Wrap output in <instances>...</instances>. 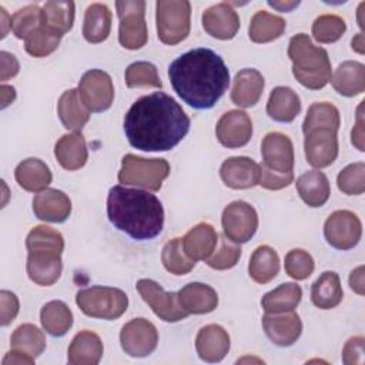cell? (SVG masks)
Segmentation results:
<instances>
[{
	"label": "cell",
	"mask_w": 365,
	"mask_h": 365,
	"mask_svg": "<svg viewBox=\"0 0 365 365\" xmlns=\"http://www.w3.org/2000/svg\"><path fill=\"white\" fill-rule=\"evenodd\" d=\"M125 84L128 88L135 87H157L163 86L157 67L148 61H135L125 68Z\"/></svg>",
	"instance_id": "f6af8a7d"
},
{
	"label": "cell",
	"mask_w": 365,
	"mask_h": 365,
	"mask_svg": "<svg viewBox=\"0 0 365 365\" xmlns=\"http://www.w3.org/2000/svg\"><path fill=\"white\" fill-rule=\"evenodd\" d=\"M288 57L292 61V74L299 84L309 90L324 88L332 77L331 61L325 48L315 46L309 36L298 33L291 37Z\"/></svg>",
	"instance_id": "277c9868"
},
{
	"label": "cell",
	"mask_w": 365,
	"mask_h": 365,
	"mask_svg": "<svg viewBox=\"0 0 365 365\" xmlns=\"http://www.w3.org/2000/svg\"><path fill=\"white\" fill-rule=\"evenodd\" d=\"M182 248L185 254L194 261H207L215 251L218 234L208 222L194 225L182 238Z\"/></svg>",
	"instance_id": "d4e9b609"
},
{
	"label": "cell",
	"mask_w": 365,
	"mask_h": 365,
	"mask_svg": "<svg viewBox=\"0 0 365 365\" xmlns=\"http://www.w3.org/2000/svg\"><path fill=\"white\" fill-rule=\"evenodd\" d=\"M118 24V41L127 50H138L145 46L148 40L145 14V1L143 0H125L117 1Z\"/></svg>",
	"instance_id": "ba28073f"
},
{
	"label": "cell",
	"mask_w": 365,
	"mask_h": 365,
	"mask_svg": "<svg viewBox=\"0 0 365 365\" xmlns=\"http://www.w3.org/2000/svg\"><path fill=\"white\" fill-rule=\"evenodd\" d=\"M344 291L336 272L325 271L322 272L311 288L312 304L319 309H332L338 307L342 301Z\"/></svg>",
	"instance_id": "d6a6232c"
},
{
	"label": "cell",
	"mask_w": 365,
	"mask_h": 365,
	"mask_svg": "<svg viewBox=\"0 0 365 365\" xmlns=\"http://www.w3.org/2000/svg\"><path fill=\"white\" fill-rule=\"evenodd\" d=\"M0 307H1L0 324H1V327H7L9 324H11L14 321V318L19 314V309H20L19 298L11 291L1 289L0 291Z\"/></svg>",
	"instance_id": "f5cc1de1"
},
{
	"label": "cell",
	"mask_w": 365,
	"mask_h": 365,
	"mask_svg": "<svg viewBox=\"0 0 365 365\" xmlns=\"http://www.w3.org/2000/svg\"><path fill=\"white\" fill-rule=\"evenodd\" d=\"M301 111L298 94L285 86L275 87L267 103V114L278 123H291Z\"/></svg>",
	"instance_id": "4dcf8cb0"
},
{
	"label": "cell",
	"mask_w": 365,
	"mask_h": 365,
	"mask_svg": "<svg viewBox=\"0 0 365 365\" xmlns=\"http://www.w3.org/2000/svg\"><path fill=\"white\" fill-rule=\"evenodd\" d=\"M339 191L346 195H359L365 191V164L362 161L346 165L336 177Z\"/></svg>",
	"instance_id": "7dc6e473"
},
{
	"label": "cell",
	"mask_w": 365,
	"mask_h": 365,
	"mask_svg": "<svg viewBox=\"0 0 365 365\" xmlns=\"http://www.w3.org/2000/svg\"><path fill=\"white\" fill-rule=\"evenodd\" d=\"M230 335L217 324L202 327L195 338V349L198 356L205 362H220L230 351Z\"/></svg>",
	"instance_id": "7402d4cb"
},
{
	"label": "cell",
	"mask_w": 365,
	"mask_h": 365,
	"mask_svg": "<svg viewBox=\"0 0 365 365\" xmlns=\"http://www.w3.org/2000/svg\"><path fill=\"white\" fill-rule=\"evenodd\" d=\"M349 287L358 295L365 294V282H364V265L355 268L349 275Z\"/></svg>",
	"instance_id": "680465c9"
},
{
	"label": "cell",
	"mask_w": 365,
	"mask_h": 365,
	"mask_svg": "<svg viewBox=\"0 0 365 365\" xmlns=\"http://www.w3.org/2000/svg\"><path fill=\"white\" fill-rule=\"evenodd\" d=\"M120 344L123 351L133 358L148 356L158 344L157 328L145 318H134L123 325Z\"/></svg>",
	"instance_id": "4fadbf2b"
},
{
	"label": "cell",
	"mask_w": 365,
	"mask_h": 365,
	"mask_svg": "<svg viewBox=\"0 0 365 365\" xmlns=\"http://www.w3.org/2000/svg\"><path fill=\"white\" fill-rule=\"evenodd\" d=\"M111 30V11L103 3H93L87 7L83 21V36L88 43L104 41Z\"/></svg>",
	"instance_id": "e575fe53"
},
{
	"label": "cell",
	"mask_w": 365,
	"mask_h": 365,
	"mask_svg": "<svg viewBox=\"0 0 365 365\" xmlns=\"http://www.w3.org/2000/svg\"><path fill=\"white\" fill-rule=\"evenodd\" d=\"M331 83L341 96H358L365 90V66L359 61H344L334 71Z\"/></svg>",
	"instance_id": "f546056e"
},
{
	"label": "cell",
	"mask_w": 365,
	"mask_h": 365,
	"mask_svg": "<svg viewBox=\"0 0 365 365\" xmlns=\"http://www.w3.org/2000/svg\"><path fill=\"white\" fill-rule=\"evenodd\" d=\"M170 174V164L164 158H143L125 154L121 160L118 181L124 185H137L158 191Z\"/></svg>",
	"instance_id": "8992f818"
},
{
	"label": "cell",
	"mask_w": 365,
	"mask_h": 365,
	"mask_svg": "<svg viewBox=\"0 0 365 365\" xmlns=\"http://www.w3.org/2000/svg\"><path fill=\"white\" fill-rule=\"evenodd\" d=\"M304 151L307 161L315 168L331 165L338 155V135L331 128H317L305 134Z\"/></svg>",
	"instance_id": "2e32d148"
},
{
	"label": "cell",
	"mask_w": 365,
	"mask_h": 365,
	"mask_svg": "<svg viewBox=\"0 0 365 365\" xmlns=\"http://www.w3.org/2000/svg\"><path fill=\"white\" fill-rule=\"evenodd\" d=\"M0 63H1V74H0L1 81H6L14 77L20 70L16 56L9 51H4V50L0 51Z\"/></svg>",
	"instance_id": "11a10c76"
},
{
	"label": "cell",
	"mask_w": 365,
	"mask_h": 365,
	"mask_svg": "<svg viewBox=\"0 0 365 365\" xmlns=\"http://www.w3.org/2000/svg\"><path fill=\"white\" fill-rule=\"evenodd\" d=\"M341 124V117L338 108L327 101L314 103L304 118L302 131L304 134L317 130V128H331L338 131Z\"/></svg>",
	"instance_id": "60d3db41"
},
{
	"label": "cell",
	"mask_w": 365,
	"mask_h": 365,
	"mask_svg": "<svg viewBox=\"0 0 365 365\" xmlns=\"http://www.w3.org/2000/svg\"><path fill=\"white\" fill-rule=\"evenodd\" d=\"M190 118L168 94L155 91L140 97L124 115L128 143L143 151H168L188 133Z\"/></svg>",
	"instance_id": "6da1fadb"
},
{
	"label": "cell",
	"mask_w": 365,
	"mask_h": 365,
	"mask_svg": "<svg viewBox=\"0 0 365 365\" xmlns=\"http://www.w3.org/2000/svg\"><path fill=\"white\" fill-rule=\"evenodd\" d=\"M0 94H1V108H6L10 103L14 101L16 98V90L13 86H6L1 84L0 87Z\"/></svg>",
	"instance_id": "91938a15"
},
{
	"label": "cell",
	"mask_w": 365,
	"mask_h": 365,
	"mask_svg": "<svg viewBox=\"0 0 365 365\" xmlns=\"http://www.w3.org/2000/svg\"><path fill=\"white\" fill-rule=\"evenodd\" d=\"M324 235L328 244L336 250L354 248L362 237V224L356 214L348 210L334 211L324 224Z\"/></svg>",
	"instance_id": "7c38bea8"
},
{
	"label": "cell",
	"mask_w": 365,
	"mask_h": 365,
	"mask_svg": "<svg viewBox=\"0 0 365 365\" xmlns=\"http://www.w3.org/2000/svg\"><path fill=\"white\" fill-rule=\"evenodd\" d=\"M157 34L164 44H178L190 33L191 4L187 0H158L155 3Z\"/></svg>",
	"instance_id": "52a82bcc"
},
{
	"label": "cell",
	"mask_w": 365,
	"mask_h": 365,
	"mask_svg": "<svg viewBox=\"0 0 365 365\" xmlns=\"http://www.w3.org/2000/svg\"><path fill=\"white\" fill-rule=\"evenodd\" d=\"M364 336H352L346 341L342 349V361L345 365H361L364 364Z\"/></svg>",
	"instance_id": "db71d44e"
},
{
	"label": "cell",
	"mask_w": 365,
	"mask_h": 365,
	"mask_svg": "<svg viewBox=\"0 0 365 365\" xmlns=\"http://www.w3.org/2000/svg\"><path fill=\"white\" fill-rule=\"evenodd\" d=\"M76 304L87 317L111 321L120 318L127 311L128 298L118 288L94 285L78 291Z\"/></svg>",
	"instance_id": "5b68a950"
},
{
	"label": "cell",
	"mask_w": 365,
	"mask_h": 365,
	"mask_svg": "<svg viewBox=\"0 0 365 365\" xmlns=\"http://www.w3.org/2000/svg\"><path fill=\"white\" fill-rule=\"evenodd\" d=\"M262 328L269 341L278 346H291L302 332V322L294 311L282 314H265Z\"/></svg>",
	"instance_id": "ffe728a7"
},
{
	"label": "cell",
	"mask_w": 365,
	"mask_h": 365,
	"mask_svg": "<svg viewBox=\"0 0 365 365\" xmlns=\"http://www.w3.org/2000/svg\"><path fill=\"white\" fill-rule=\"evenodd\" d=\"M61 36L48 27L40 24L24 40L26 51L33 57H46L57 50Z\"/></svg>",
	"instance_id": "7bdbcfd3"
},
{
	"label": "cell",
	"mask_w": 365,
	"mask_h": 365,
	"mask_svg": "<svg viewBox=\"0 0 365 365\" xmlns=\"http://www.w3.org/2000/svg\"><path fill=\"white\" fill-rule=\"evenodd\" d=\"M54 155L58 164L68 171L81 168L88 158L86 140L80 131L64 134L54 145Z\"/></svg>",
	"instance_id": "4316f807"
},
{
	"label": "cell",
	"mask_w": 365,
	"mask_h": 365,
	"mask_svg": "<svg viewBox=\"0 0 365 365\" xmlns=\"http://www.w3.org/2000/svg\"><path fill=\"white\" fill-rule=\"evenodd\" d=\"M178 301L182 309L190 314H208L218 305L217 291L202 282H190L184 285L178 292Z\"/></svg>",
	"instance_id": "603a6c76"
},
{
	"label": "cell",
	"mask_w": 365,
	"mask_h": 365,
	"mask_svg": "<svg viewBox=\"0 0 365 365\" xmlns=\"http://www.w3.org/2000/svg\"><path fill=\"white\" fill-rule=\"evenodd\" d=\"M261 167V174H259V185L267 190H282L288 187L294 181V173H275L268 168H265L262 164Z\"/></svg>",
	"instance_id": "816d5d0a"
},
{
	"label": "cell",
	"mask_w": 365,
	"mask_h": 365,
	"mask_svg": "<svg viewBox=\"0 0 365 365\" xmlns=\"http://www.w3.org/2000/svg\"><path fill=\"white\" fill-rule=\"evenodd\" d=\"M201 21L204 30L218 40H231L240 29V17L227 1L208 7L202 13Z\"/></svg>",
	"instance_id": "d6986e66"
},
{
	"label": "cell",
	"mask_w": 365,
	"mask_h": 365,
	"mask_svg": "<svg viewBox=\"0 0 365 365\" xmlns=\"http://www.w3.org/2000/svg\"><path fill=\"white\" fill-rule=\"evenodd\" d=\"M0 14H1V26H3V31H1V38H4L6 37V33H7V29H6V19L9 17L7 16V13H6V10L3 9V7H0Z\"/></svg>",
	"instance_id": "be15d7a7"
},
{
	"label": "cell",
	"mask_w": 365,
	"mask_h": 365,
	"mask_svg": "<svg viewBox=\"0 0 365 365\" xmlns=\"http://www.w3.org/2000/svg\"><path fill=\"white\" fill-rule=\"evenodd\" d=\"M297 191L302 201L312 208L322 207L331 194L327 175L319 170H309L297 178Z\"/></svg>",
	"instance_id": "f1b7e54d"
},
{
	"label": "cell",
	"mask_w": 365,
	"mask_h": 365,
	"mask_svg": "<svg viewBox=\"0 0 365 365\" xmlns=\"http://www.w3.org/2000/svg\"><path fill=\"white\" fill-rule=\"evenodd\" d=\"M261 167L250 157H230L220 167L222 182L234 190H245L259 182Z\"/></svg>",
	"instance_id": "ac0fdd59"
},
{
	"label": "cell",
	"mask_w": 365,
	"mask_h": 365,
	"mask_svg": "<svg viewBox=\"0 0 365 365\" xmlns=\"http://www.w3.org/2000/svg\"><path fill=\"white\" fill-rule=\"evenodd\" d=\"M11 349L21 351L31 358H37L46 349V336L33 324H21L10 336Z\"/></svg>",
	"instance_id": "ab89813d"
},
{
	"label": "cell",
	"mask_w": 365,
	"mask_h": 365,
	"mask_svg": "<svg viewBox=\"0 0 365 365\" xmlns=\"http://www.w3.org/2000/svg\"><path fill=\"white\" fill-rule=\"evenodd\" d=\"M110 222L131 238L144 241L157 237L164 227L161 201L148 191L114 185L107 197Z\"/></svg>",
	"instance_id": "3957f363"
},
{
	"label": "cell",
	"mask_w": 365,
	"mask_h": 365,
	"mask_svg": "<svg viewBox=\"0 0 365 365\" xmlns=\"http://www.w3.org/2000/svg\"><path fill=\"white\" fill-rule=\"evenodd\" d=\"M240 257H241V248L238 245L230 244L227 240H221L220 250L211 258H208L205 262L208 267H211L214 269L224 271V269H230V268L235 267Z\"/></svg>",
	"instance_id": "f907efd6"
},
{
	"label": "cell",
	"mask_w": 365,
	"mask_h": 365,
	"mask_svg": "<svg viewBox=\"0 0 365 365\" xmlns=\"http://www.w3.org/2000/svg\"><path fill=\"white\" fill-rule=\"evenodd\" d=\"M262 165L275 173H292L294 170V145L288 135L272 131L261 143Z\"/></svg>",
	"instance_id": "e0dca14e"
},
{
	"label": "cell",
	"mask_w": 365,
	"mask_h": 365,
	"mask_svg": "<svg viewBox=\"0 0 365 365\" xmlns=\"http://www.w3.org/2000/svg\"><path fill=\"white\" fill-rule=\"evenodd\" d=\"M299 4V1H268V6L277 9L278 11H291Z\"/></svg>",
	"instance_id": "94428289"
},
{
	"label": "cell",
	"mask_w": 365,
	"mask_h": 365,
	"mask_svg": "<svg viewBox=\"0 0 365 365\" xmlns=\"http://www.w3.org/2000/svg\"><path fill=\"white\" fill-rule=\"evenodd\" d=\"M17 184L30 192H40L51 182V171L48 165L40 158H26L14 170Z\"/></svg>",
	"instance_id": "83f0119b"
},
{
	"label": "cell",
	"mask_w": 365,
	"mask_h": 365,
	"mask_svg": "<svg viewBox=\"0 0 365 365\" xmlns=\"http://www.w3.org/2000/svg\"><path fill=\"white\" fill-rule=\"evenodd\" d=\"M161 261L164 268L174 275H185L197 264V261L191 259L185 254L181 238H173L164 245L161 252Z\"/></svg>",
	"instance_id": "b9f144b4"
},
{
	"label": "cell",
	"mask_w": 365,
	"mask_h": 365,
	"mask_svg": "<svg viewBox=\"0 0 365 365\" xmlns=\"http://www.w3.org/2000/svg\"><path fill=\"white\" fill-rule=\"evenodd\" d=\"M41 24V9L37 4H29L11 16L10 30L17 38H27Z\"/></svg>",
	"instance_id": "bcb514c9"
},
{
	"label": "cell",
	"mask_w": 365,
	"mask_h": 365,
	"mask_svg": "<svg viewBox=\"0 0 365 365\" xmlns=\"http://www.w3.org/2000/svg\"><path fill=\"white\" fill-rule=\"evenodd\" d=\"M40 322L51 336H63L73 325V312L63 301H50L40 311Z\"/></svg>",
	"instance_id": "8d00e7d4"
},
{
	"label": "cell",
	"mask_w": 365,
	"mask_h": 365,
	"mask_svg": "<svg viewBox=\"0 0 365 365\" xmlns=\"http://www.w3.org/2000/svg\"><path fill=\"white\" fill-rule=\"evenodd\" d=\"M264 77L255 68H242L235 74L231 100L235 106L248 108L255 106L264 90Z\"/></svg>",
	"instance_id": "cb8c5ba5"
},
{
	"label": "cell",
	"mask_w": 365,
	"mask_h": 365,
	"mask_svg": "<svg viewBox=\"0 0 365 365\" xmlns=\"http://www.w3.org/2000/svg\"><path fill=\"white\" fill-rule=\"evenodd\" d=\"M57 113L63 125L73 131H80L90 118V111L83 104L78 90L76 88L66 90L60 96L57 103Z\"/></svg>",
	"instance_id": "1f68e13d"
},
{
	"label": "cell",
	"mask_w": 365,
	"mask_h": 365,
	"mask_svg": "<svg viewBox=\"0 0 365 365\" xmlns=\"http://www.w3.org/2000/svg\"><path fill=\"white\" fill-rule=\"evenodd\" d=\"M221 224L225 238L234 244H244L255 235L258 215L251 204L245 201H234L224 208Z\"/></svg>",
	"instance_id": "9c48e42d"
},
{
	"label": "cell",
	"mask_w": 365,
	"mask_h": 365,
	"mask_svg": "<svg viewBox=\"0 0 365 365\" xmlns=\"http://www.w3.org/2000/svg\"><path fill=\"white\" fill-rule=\"evenodd\" d=\"M351 46H352V50L359 53V54H364L365 53V40H364V33H358L354 36L352 41H351Z\"/></svg>",
	"instance_id": "6125c7cd"
},
{
	"label": "cell",
	"mask_w": 365,
	"mask_h": 365,
	"mask_svg": "<svg viewBox=\"0 0 365 365\" xmlns=\"http://www.w3.org/2000/svg\"><path fill=\"white\" fill-rule=\"evenodd\" d=\"M74 23L73 1H47L41 7V24L60 36L71 30Z\"/></svg>",
	"instance_id": "f35d334b"
},
{
	"label": "cell",
	"mask_w": 365,
	"mask_h": 365,
	"mask_svg": "<svg viewBox=\"0 0 365 365\" xmlns=\"http://www.w3.org/2000/svg\"><path fill=\"white\" fill-rule=\"evenodd\" d=\"M279 271V257L269 245H259L250 258L248 274L258 284L272 281Z\"/></svg>",
	"instance_id": "d590c367"
},
{
	"label": "cell",
	"mask_w": 365,
	"mask_h": 365,
	"mask_svg": "<svg viewBox=\"0 0 365 365\" xmlns=\"http://www.w3.org/2000/svg\"><path fill=\"white\" fill-rule=\"evenodd\" d=\"M31 364H34V358L17 349H11L10 352H7L1 361V365H31Z\"/></svg>",
	"instance_id": "6f0895ef"
},
{
	"label": "cell",
	"mask_w": 365,
	"mask_h": 365,
	"mask_svg": "<svg viewBox=\"0 0 365 365\" xmlns=\"http://www.w3.org/2000/svg\"><path fill=\"white\" fill-rule=\"evenodd\" d=\"M362 107H364V101H361V104L358 106L356 108V121H355V125L351 131V141L352 144L359 150V151H364V115H362Z\"/></svg>",
	"instance_id": "9f6ffc18"
},
{
	"label": "cell",
	"mask_w": 365,
	"mask_h": 365,
	"mask_svg": "<svg viewBox=\"0 0 365 365\" xmlns=\"http://www.w3.org/2000/svg\"><path fill=\"white\" fill-rule=\"evenodd\" d=\"M103 351L100 336L93 331L84 329L71 339L67 361L71 365H97L103 356Z\"/></svg>",
	"instance_id": "484cf974"
},
{
	"label": "cell",
	"mask_w": 365,
	"mask_h": 365,
	"mask_svg": "<svg viewBox=\"0 0 365 365\" xmlns=\"http://www.w3.org/2000/svg\"><path fill=\"white\" fill-rule=\"evenodd\" d=\"M287 23L282 17L271 14L268 11H257L250 23L248 36L254 43H269L282 36Z\"/></svg>",
	"instance_id": "74e56055"
},
{
	"label": "cell",
	"mask_w": 365,
	"mask_h": 365,
	"mask_svg": "<svg viewBox=\"0 0 365 365\" xmlns=\"http://www.w3.org/2000/svg\"><path fill=\"white\" fill-rule=\"evenodd\" d=\"M345 30V20L336 14H322L312 23V37L322 44L338 41Z\"/></svg>",
	"instance_id": "ee69618b"
},
{
	"label": "cell",
	"mask_w": 365,
	"mask_h": 365,
	"mask_svg": "<svg viewBox=\"0 0 365 365\" xmlns=\"http://www.w3.org/2000/svg\"><path fill=\"white\" fill-rule=\"evenodd\" d=\"M168 78L184 103L197 110H207L214 107L228 88L230 71L220 54L198 47L170 64Z\"/></svg>",
	"instance_id": "7a4b0ae2"
},
{
	"label": "cell",
	"mask_w": 365,
	"mask_h": 365,
	"mask_svg": "<svg viewBox=\"0 0 365 365\" xmlns=\"http://www.w3.org/2000/svg\"><path fill=\"white\" fill-rule=\"evenodd\" d=\"M77 90L88 111H106L113 104L114 86L111 77L103 70L93 68L86 71L80 78Z\"/></svg>",
	"instance_id": "8fae6325"
},
{
	"label": "cell",
	"mask_w": 365,
	"mask_h": 365,
	"mask_svg": "<svg viewBox=\"0 0 365 365\" xmlns=\"http://www.w3.org/2000/svg\"><path fill=\"white\" fill-rule=\"evenodd\" d=\"M144 302L153 312L165 322H178L188 317L182 309L177 292H167L158 282L153 279H138L135 285Z\"/></svg>",
	"instance_id": "30bf717a"
},
{
	"label": "cell",
	"mask_w": 365,
	"mask_h": 365,
	"mask_svg": "<svg viewBox=\"0 0 365 365\" xmlns=\"http://www.w3.org/2000/svg\"><path fill=\"white\" fill-rule=\"evenodd\" d=\"M284 267H285V272L292 279L302 281V279H307L314 272L315 264L309 252L301 248H295L288 251V254L285 255Z\"/></svg>",
	"instance_id": "c3c4849f"
},
{
	"label": "cell",
	"mask_w": 365,
	"mask_h": 365,
	"mask_svg": "<svg viewBox=\"0 0 365 365\" xmlns=\"http://www.w3.org/2000/svg\"><path fill=\"white\" fill-rule=\"evenodd\" d=\"M61 254L63 251L53 248L30 250L26 264L29 278L41 287H48L57 282L63 271Z\"/></svg>",
	"instance_id": "5bb4252c"
},
{
	"label": "cell",
	"mask_w": 365,
	"mask_h": 365,
	"mask_svg": "<svg viewBox=\"0 0 365 365\" xmlns=\"http://www.w3.org/2000/svg\"><path fill=\"white\" fill-rule=\"evenodd\" d=\"M302 298V289L295 282H285L267 292L261 305L265 314H282L294 311Z\"/></svg>",
	"instance_id": "836d02e7"
},
{
	"label": "cell",
	"mask_w": 365,
	"mask_h": 365,
	"mask_svg": "<svg viewBox=\"0 0 365 365\" xmlns=\"http://www.w3.org/2000/svg\"><path fill=\"white\" fill-rule=\"evenodd\" d=\"M34 215L47 222H64L71 212V200L57 188H46L33 198Z\"/></svg>",
	"instance_id": "44dd1931"
},
{
	"label": "cell",
	"mask_w": 365,
	"mask_h": 365,
	"mask_svg": "<svg viewBox=\"0 0 365 365\" xmlns=\"http://www.w3.org/2000/svg\"><path fill=\"white\" fill-rule=\"evenodd\" d=\"M215 134L227 148L244 147L252 137V121L245 111L230 110L218 120Z\"/></svg>",
	"instance_id": "9a60e30c"
},
{
	"label": "cell",
	"mask_w": 365,
	"mask_h": 365,
	"mask_svg": "<svg viewBox=\"0 0 365 365\" xmlns=\"http://www.w3.org/2000/svg\"><path fill=\"white\" fill-rule=\"evenodd\" d=\"M26 247H27V251L36 250V248H54V250L63 251L64 238L57 230L51 227L37 225L29 232L26 238Z\"/></svg>",
	"instance_id": "681fc988"
}]
</instances>
